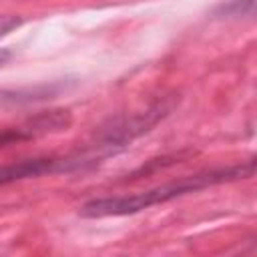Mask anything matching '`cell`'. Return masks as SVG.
<instances>
[{
  "mask_svg": "<svg viewBox=\"0 0 257 257\" xmlns=\"http://www.w3.org/2000/svg\"><path fill=\"white\" fill-rule=\"evenodd\" d=\"M255 0H231L227 4H219L215 8V16L221 18H239V16H253Z\"/></svg>",
  "mask_w": 257,
  "mask_h": 257,
  "instance_id": "obj_5",
  "label": "cell"
},
{
  "mask_svg": "<svg viewBox=\"0 0 257 257\" xmlns=\"http://www.w3.org/2000/svg\"><path fill=\"white\" fill-rule=\"evenodd\" d=\"M92 167V163L82 155H68V157H34V159H22L8 165H0V187L26 181V179H38L42 175H54V173H72Z\"/></svg>",
  "mask_w": 257,
  "mask_h": 257,
  "instance_id": "obj_2",
  "label": "cell"
},
{
  "mask_svg": "<svg viewBox=\"0 0 257 257\" xmlns=\"http://www.w3.org/2000/svg\"><path fill=\"white\" fill-rule=\"evenodd\" d=\"M66 82L54 80V82H44L34 88H22V90H12V92H2V98L8 102H34V100H46L54 98L60 92H66Z\"/></svg>",
  "mask_w": 257,
  "mask_h": 257,
  "instance_id": "obj_4",
  "label": "cell"
},
{
  "mask_svg": "<svg viewBox=\"0 0 257 257\" xmlns=\"http://www.w3.org/2000/svg\"><path fill=\"white\" fill-rule=\"evenodd\" d=\"M10 58H12V52L6 50V48H0V68H2L4 64H8Z\"/></svg>",
  "mask_w": 257,
  "mask_h": 257,
  "instance_id": "obj_7",
  "label": "cell"
},
{
  "mask_svg": "<svg viewBox=\"0 0 257 257\" xmlns=\"http://www.w3.org/2000/svg\"><path fill=\"white\" fill-rule=\"evenodd\" d=\"M18 26H22V18H20V16L2 14V16H0V38L8 36V34L14 32Z\"/></svg>",
  "mask_w": 257,
  "mask_h": 257,
  "instance_id": "obj_6",
  "label": "cell"
},
{
  "mask_svg": "<svg viewBox=\"0 0 257 257\" xmlns=\"http://www.w3.org/2000/svg\"><path fill=\"white\" fill-rule=\"evenodd\" d=\"M255 173V159H249L245 163H235L227 167H217V169H205L195 175H187L175 181H169L165 185L151 187L141 193L133 195H114V197H98L90 199L84 205L78 207V215L84 219H102V217H124V215H135L141 213L149 207L169 203L173 199L185 197L189 193H197L215 185L239 181V179H249Z\"/></svg>",
  "mask_w": 257,
  "mask_h": 257,
  "instance_id": "obj_1",
  "label": "cell"
},
{
  "mask_svg": "<svg viewBox=\"0 0 257 257\" xmlns=\"http://www.w3.org/2000/svg\"><path fill=\"white\" fill-rule=\"evenodd\" d=\"M72 122V116L68 110H44L38 112L30 118H26L22 124L6 128L4 133H0V147L6 145H14L20 141H30L42 135H50V133H58V131H66Z\"/></svg>",
  "mask_w": 257,
  "mask_h": 257,
  "instance_id": "obj_3",
  "label": "cell"
}]
</instances>
